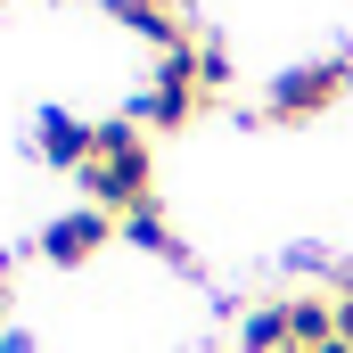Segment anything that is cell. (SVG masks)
Listing matches in <instances>:
<instances>
[{
  "label": "cell",
  "mask_w": 353,
  "mask_h": 353,
  "mask_svg": "<svg viewBox=\"0 0 353 353\" xmlns=\"http://www.w3.org/2000/svg\"><path fill=\"white\" fill-rule=\"evenodd\" d=\"M205 99H214V90H205V74H197V41H181V50H165V58H157V83L140 90L123 115H132L140 132H181Z\"/></svg>",
  "instance_id": "cell-1"
},
{
  "label": "cell",
  "mask_w": 353,
  "mask_h": 353,
  "mask_svg": "<svg viewBox=\"0 0 353 353\" xmlns=\"http://www.w3.org/2000/svg\"><path fill=\"white\" fill-rule=\"evenodd\" d=\"M345 90H353V58H304V66L271 74V90H263V123H312V115H329Z\"/></svg>",
  "instance_id": "cell-2"
},
{
  "label": "cell",
  "mask_w": 353,
  "mask_h": 353,
  "mask_svg": "<svg viewBox=\"0 0 353 353\" xmlns=\"http://www.w3.org/2000/svg\"><path fill=\"white\" fill-rule=\"evenodd\" d=\"M115 239H123V222H115V214H99V205H74V214H58V222L41 230V255H50L58 271H83V263H99Z\"/></svg>",
  "instance_id": "cell-3"
},
{
  "label": "cell",
  "mask_w": 353,
  "mask_h": 353,
  "mask_svg": "<svg viewBox=\"0 0 353 353\" xmlns=\"http://www.w3.org/2000/svg\"><path fill=\"white\" fill-rule=\"evenodd\" d=\"M83 197L99 214H115V222L140 214V205H157V197H148V148H140V157H90L83 165Z\"/></svg>",
  "instance_id": "cell-4"
},
{
  "label": "cell",
  "mask_w": 353,
  "mask_h": 353,
  "mask_svg": "<svg viewBox=\"0 0 353 353\" xmlns=\"http://www.w3.org/2000/svg\"><path fill=\"white\" fill-rule=\"evenodd\" d=\"M33 148H41L50 165H74V173H83L90 157H99V123L66 115V107H41V115H33Z\"/></svg>",
  "instance_id": "cell-5"
},
{
  "label": "cell",
  "mask_w": 353,
  "mask_h": 353,
  "mask_svg": "<svg viewBox=\"0 0 353 353\" xmlns=\"http://www.w3.org/2000/svg\"><path fill=\"white\" fill-rule=\"evenodd\" d=\"M99 8H107L115 25H132L140 41H157V50H181V41H197V33H189V17H181L173 0H99Z\"/></svg>",
  "instance_id": "cell-6"
},
{
  "label": "cell",
  "mask_w": 353,
  "mask_h": 353,
  "mask_svg": "<svg viewBox=\"0 0 353 353\" xmlns=\"http://www.w3.org/2000/svg\"><path fill=\"white\" fill-rule=\"evenodd\" d=\"M288 337L304 353L337 345V296H288Z\"/></svg>",
  "instance_id": "cell-7"
},
{
  "label": "cell",
  "mask_w": 353,
  "mask_h": 353,
  "mask_svg": "<svg viewBox=\"0 0 353 353\" xmlns=\"http://www.w3.org/2000/svg\"><path fill=\"white\" fill-rule=\"evenodd\" d=\"M239 353H296V337H288V296H271V304H255L239 321Z\"/></svg>",
  "instance_id": "cell-8"
},
{
  "label": "cell",
  "mask_w": 353,
  "mask_h": 353,
  "mask_svg": "<svg viewBox=\"0 0 353 353\" xmlns=\"http://www.w3.org/2000/svg\"><path fill=\"white\" fill-rule=\"evenodd\" d=\"M123 239H132L140 255H157V263H181V239L165 230V214H157V205H140V214H123Z\"/></svg>",
  "instance_id": "cell-9"
},
{
  "label": "cell",
  "mask_w": 353,
  "mask_h": 353,
  "mask_svg": "<svg viewBox=\"0 0 353 353\" xmlns=\"http://www.w3.org/2000/svg\"><path fill=\"white\" fill-rule=\"evenodd\" d=\"M140 148H148V132H140L132 115H107V123H99V157H140Z\"/></svg>",
  "instance_id": "cell-10"
},
{
  "label": "cell",
  "mask_w": 353,
  "mask_h": 353,
  "mask_svg": "<svg viewBox=\"0 0 353 353\" xmlns=\"http://www.w3.org/2000/svg\"><path fill=\"white\" fill-rule=\"evenodd\" d=\"M288 271H296V279H329V288L345 279V263H337L329 247H296V255H288Z\"/></svg>",
  "instance_id": "cell-11"
},
{
  "label": "cell",
  "mask_w": 353,
  "mask_h": 353,
  "mask_svg": "<svg viewBox=\"0 0 353 353\" xmlns=\"http://www.w3.org/2000/svg\"><path fill=\"white\" fill-rule=\"evenodd\" d=\"M197 74H205V90L230 83V58H222V41H197Z\"/></svg>",
  "instance_id": "cell-12"
},
{
  "label": "cell",
  "mask_w": 353,
  "mask_h": 353,
  "mask_svg": "<svg viewBox=\"0 0 353 353\" xmlns=\"http://www.w3.org/2000/svg\"><path fill=\"white\" fill-rule=\"evenodd\" d=\"M337 337H345V345H353V271H345V279H337Z\"/></svg>",
  "instance_id": "cell-13"
},
{
  "label": "cell",
  "mask_w": 353,
  "mask_h": 353,
  "mask_svg": "<svg viewBox=\"0 0 353 353\" xmlns=\"http://www.w3.org/2000/svg\"><path fill=\"white\" fill-rule=\"evenodd\" d=\"M0 353H33V329H0Z\"/></svg>",
  "instance_id": "cell-14"
},
{
  "label": "cell",
  "mask_w": 353,
  "mask_h": 353,
  "mask_svg": "<svg viewBox=\"0 0 353 353\" xmlns=\"http://www.w3.org/2000/svg\"><path fill=\"white\" fill-rule=\"evenodd\" d=\"M0 8H8V0H0Z\"/></svg>",
  "instance_id": "cell-15"
}]
</instances>
